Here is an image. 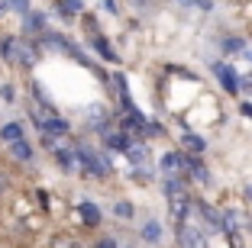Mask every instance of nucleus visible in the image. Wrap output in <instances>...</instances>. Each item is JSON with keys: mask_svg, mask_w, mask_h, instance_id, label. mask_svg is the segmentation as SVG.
<instances>
[{"mask_svg": "<svg viewBox=\"0 0 252 248\" xmlns=\"http://www.w3.org/2000/svg\"><path fill=\"white\" fill-rule=\"evenodd\" d=\"M165 200H168L171 216L185 222V216L191 213V193H188L185 177H165Z\"/></svg>", "mask_w": 252, "mask_h": 248, "instance_id": "obj_1", "label": "nucleus"}, {"mask_svg": "<svg viewBox=\"0 0 252 248\" xmlns=\"http://www.w3.org/2000/svg\"><path fill=\"white\" fill-rule=\"evenodd\" d=\"M185 168H188V158L181 152L162 155V174L165 177H185Z\"/></svg>", "mask_w": 252, "mask_h": 248, "instance_id": "obj_2", "label": "nucleus"}, {"mask_svg": "<svg viewBox=\"0 0 252 248\" xmlns=\"http://www.w3.org/2000/svg\"><path fill=\"white\" fill-rule=\"evenodd\" d=\"M178 245L181 248H204L207 242H204V235L197 229H191L188 222H178Z\"/></svg>", "mask_w": 252, "mask_h": 248, "instance_id": "obj_3", "label": "nucleus"}, {"mask_svg": "<svg viewBox=\"0 0 252 248\" xmlns=\"http://www.w3.org/2000/svg\"><path fill=\"white\" fill-rule=\"evenodd\" d=\"M214 74L223 81V90H226V94H236L239 90V78H236V71H233L230 65H214Z\"/></svg>", "mask_w": 252, "mask_h": 248, "instance_id": "obj_4", "label": "nucleus"}, {"mask_svg": "<svg viewBox=\"0 0 252 248\" xmlns=\"http://www.w3.org/2000/svg\"><path fill=\"white\" fill-rule=\"evenodd\" d=\"M0 139L7 142V145H13V142H20V139H23V126H20V123H7L3 129H0Z\"/></svg>", "mask_w": 252, "mask_h": 248, "instance_id": "obj_5", "label": "nucleus"}, {"mask_svg": "<svg viewBox=\"0 0 252 248\" xmlns=\"http://www.w3.org/2000/svg\"><path fill=\"white\" fill-rule=\"evenodd\" d=\"M78 213H81L84 226H97V222H100V210H97L94 203H81V206H78Z\"/></svg>", "mask_w": 252, "mask_h": 248, "instance_id": "obj_6", "label": "nucleus"}, {"mask_svg": "<svg viewBox=\"0 0 252 248\" xmlns=\"http://www.w3.org/2000/svg\"><path fill=\"white\" fill-rule=\"evenodd\" d=\"M197 210L204 213V219H207V222H210V226H214V229H220L223 216H220V213H217V210H214V206H210V203H204V200H197Z\"/></svg>", "mask_w": 252, "mask_h": 248, "instance_id": "obj_7", "label": "nucleus"}, {"mask_svg": "<svg viewBox=\"0 0 252 248\" xmlns=\"http://www.w3.org/2000/svg\"><path fill=\"white\" fill-rule=\"evenodd\" d=\"M10 152H13V158H16V161H30V158H32V145H30L26 139L13 142V145H10Z\"/></svg>", "mask_w": 252, "mask_h": 248, "instance_id": "obj_8", "label": "nucleus"}, {"mask_svg": "<svg viewBox=\"0 0 252 248\" xmlns=\"http://www.w3.org/2000/svg\"><path fill=\"white\" fill-rule=\"evenodd\" d=\"M107 145L117 148V152H126L133 142H129V136H126V132H110V136H107Z\"/></svg>", "mask_w": 252, "mask_h": 248, "instance_id": "obj_9", "label": "nucleus"}, {"mask_svg": "<svg viewBox=\"0 0 252 248\" xmlns=\"http://www.w3.org/2000/svg\"><path fill=\"white\" fill-rule=\"evenodd\" d=\"M55 158H59L62 171H71V168H74V155H71V152H65V148H59V152H55Z\"/></svg>", "mask_w": 252, "mask_h": 248, "instance_id": "obj_10", "label": "nucleus"}, {"mask_svg": "<svg viewBox=\"0 0 252 248\" xmlns=\"http://www.w3.org/2000/svg\"><path fill=\"white\" fill-rule=\"evenodd\" d=\"M59 7H62V16H74L81 10V0H62Z\"/></svg>", "mask_w": 252, "mask_h": 248, "instance_id": "obj_11", "label": "nucleus"}, {"mask_svg": "<svg viewBox=\"0 0 252 248\" xmlns=\"http://www.w3.org/2000/svg\"><path fill=\"white\" fill-rule=\"evenodd\" d=\"M185 145L194 148V152H204V148H207V142L200 139V136H191V132H188V136H185Z\"/></svg>", "mask_w": 252, "mask_h": 248, "instance_id": "obj_12", "label": "nucleus"}, {"mask_svg": "<svg viewBox=\"0 0 252 248\" xmlns=\"http://www.w3.org/2000/svg\"><path fill=\"white\" fill-rule=\"evenodd\" d=\"M142 235H146L149 242H156L158 235H162V229H158V222H146V229H142Z\"/></svg>", "mask_w": 252, "mask_h": 248, "instance_id": "obj_13", "label": "nucleus"}, {"mask_svg": "<svg viewBox=\"0 0 252 248\" xmlns=\"http://www.w3.org/2000/svg\"><path fill=\"white\" fill-rule=\"evenodd\" d=\"M94 45H97V52H100V55H104V58H107V61H117V55H113V52H110V45H107V42H104V39H97V42H94Z\"/></svg>", "mask_w": 252, "mask_h": 248, "instance_id": "obj_14", "label": "nucleus"}, {"mask_svg": "<svg viewBox=\"0 0 252 248\" xmlns=\"http://www.w3.org/2000/svg\"><path fill=\"white\" fill-rule=\"evenodd\" d=\"M10 10H16V13H30V0H10Z\"/></svg>", "mask_w": 252, "mask_h": 248, "instance_id": "obj_15", "label": "nucleus"}, {"mask_svg": "<svg viewBox=\"0 0 252 248\" xmlns=\"http://www.w3.org/2000/svg\"><path fill=\"white\" fill-rule=\"evenodd\" d=\"M223 49H226V52H239V49H246V42H243V39H226Z\"/></svg>", "mask_w": 252, "mask_h": 248, "instance_id": "obj_16", "label": "nucleus"}, {"mask_svg": "<svg viewBox=\"0 0 252 248\" xmlns=\"http://www.w3.org/2000/svg\"><path fill=\"white\" fill-rule=\"evenodd\" d=\"M117 213L123 219H129V216H133V206H129V203H117Z\"/></svg>", "mask_w": 252, "mask_h": 248, "instance_id": "obj_17", "label": "nucleus"}, {"mask_svg": "<svg viewBox=\"0 0 252 248\" xmlns=\"http://www.w3.org/2000/svg\"><path fill=\"white\" fill-rule=\"evenodd\" d=\"M94 248H117V242H113V239H97Z\"/></svg>", "mask_w": 252, "mask_h": 248, "instance_id": "obj_18", "label": "nucleus"}, {"mask_svg": "<svg viewBox=\"0 0 252 248\" xmlns=\"http://www.w3.org/2000/svg\"><path fill=\"white\" fill-rule=\"evenodd\" d=\"M7 190H10V177H7V174H0V197H3Z\"/></svg>", "mask_w": 252, "mask_h": 248, "instance_id": "obj_19", "label": "nucleus"}, {"mask_svg": "<svg viewBox=\"0 0 252 248\" xmlns=\"http://www.w3.org/2000/svg\"><path fill=\"white\" fill-rule=\"evenodd\" d=\"M239 87H243L246 94H252V78H243V81H239Z\"/></svg>", "mask_w": 252, "mask_h": 248, "instance_id": "obj_20", "label": "nucleus"}, {"mask_svg": "<svg viewBox=\"0 0 252 248\" xmlns=\"http://www.w3.org/2000/svg\"><path fill=\"white\" fill-rule=\"evenodd\" d=\"M239 113H243V116H249V119H252V103H243V107H239Z\"/></svg>", "mask_w": 252, "mask_h": 248, "instance_id": "obj_21", "label": "nucleus"}, {"mask_svg": "<svg viewBox=\"0 0 252 248\" xmlns=\"http://www.w3.org/2000/svg\"><path fill=\"white\" fill-rule=\"evenodd\" d=\"M7 10H10V0H0V16L7 13Z\"/></svg>", "mask_w": 252, "mask_h": 248, "instance_id": "obj_22", "label": "nucleus"}, {"mask_svg": "<svg viewBox=\"0 0 252 248\" xmlns=\"http://www.w3.org/2000/svg\"><path fill=\"white\" fill-rule=\"evenodd\" d=\"M246 197H249V200H252V187H249V190H246Z\"/></svg>", "mask_w": 252, "mask_h": 248, "instance_id": "obj_23", "label": "nucleus"}, {"mask_svg": "<svg viewBox=\"0 0 252 248\" xmlns=\"http://www.w3.org/2000/svg\"><path fill=\"white\" fill-rule=\"evenodd\" d=\"M68 248H81V245H68Z\"/></svg>", "mask_w": 252, "mask_h": 248, "instance_id": "obj_24", "label": "nucleus"}]
</instances>
